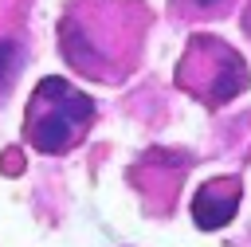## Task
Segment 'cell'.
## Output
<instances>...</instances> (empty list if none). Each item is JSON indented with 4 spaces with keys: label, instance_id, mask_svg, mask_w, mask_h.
<instances>
[{
    "label": "cell",
    "instance_id": "1",
    "mask_svg": "<svg viewBox=\"0 0 251 247\" xmlns=\"http://www.w3.org/2000/svg\"><path fill=\"white\" fill-rule=\"evenodd\" d=\"M94 118V102L71 90L63 78H47L35 90V118L27 122V137L39 153H63L75 133Z\"/></svg>",
    "mask_w": 251,
    "mask_h": 247
},
{
    "label": "cell",
    "instance_id": "2",
    "mask_svg": "<svg viewBox=\"0 0 251 247\" xmlns=\"http://www.w3.org/2000/svg\"><path fill=\"white\" fill-rule=\"evenodd\" d=\"M204 47H208V78H204V94H208V102H231L235 94H243L247 90V63L227 47V43H220V39H204Z\"/></svg>",
    "mask_w": 251,
    "mask_h": 247
},
{
    "label": "cell",
    "instance_id": "4",
    "mask_svg": "<svg viewBox=\"0 0 251 247\" xmlns=\"http://www.w3.org/2000/svg\"><path fill=\"white\" fill-rule=\"evenodd\" d=\"M16 59H20V47H16V39H0V90L12 82Z\"/></svg>",
    "mask_w": 251,
    "mask_h": 247
},
{
    "label": "cell",
    "instance_id": "5",
    "mask_svg": "<svg viewBox=\"0 0 251 247\" xmlns=\"http://www.w3.org/2000/svg\"><path fill=\"white\" fill-rule=\"evenodd\" d=\"M192 4H196V8H216L220 0H192Z\"/></svg>",
    "mask_w": 251,
    "mask_h": 247
},
{
    "label": "cell",
    "instance_id": "3",
    "mask_svg": "<svg viewBox=\"0 0 251 247\" xmlns=\"http://www.w3.org/2000/svg\"><path fill=\"white\" fill-rule=\"evenodd\" d=\"M235 204H239V184H235L231 176L208 180V184L196 192V200H192V220H196V227H204V231H220V227L231 223Z\"/></svg>",
    "mask_w": 251,
    "mask_h": 247
}]
</instances>
